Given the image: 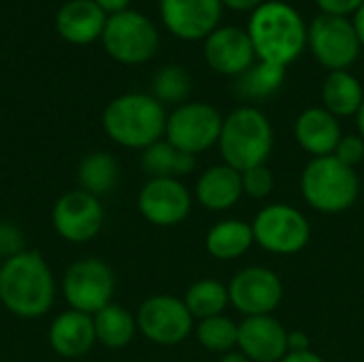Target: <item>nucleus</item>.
<instances>
[{"label": "nucleus", "instance_id": "nucleus-1", "mask_svg": "<svg viewBox=\"0 0 364 362\" xmlns=\"http://www.w3.org/2000/svg\"><path fill=\"white\" fill-rule=\"evenodd\" d=\"M55 299L53 273L38 252H19L0 265V303L17 318L45 316Z\"/></svg>", "mask_w": 364, "mask_h": 362}, {"label": "nucleus", "instance_id": "nucleus-2", "mask_svg": "<svg viewBox=\"0 0 364 362\" xmlns=\"http://www.w3.org/2000/svg\"><path fill=\"white\" fill-rule=\"evenodd\" d=\"M247 34L262 62L288 66L307 45V26L294 6L269 0L252 11Z\"/></svg>", "mask_w": 364, "mask_h": 362}, {"label": "nucleus", "instance_id": "nucleus-3", "mask_svg": "<svg viewBox=\"0 0 364 362\" xmlns=\"http://www.w3.org/2000/svg\"><path fill=\"white\" fill-rule=\"evenodd\" d=\"M102 128L109 139L122 147L147 149L162 141L166 132V113L162 102L149 94H122L107 105Z\"/></svg>", "mask_w": 364, "mask_h": 362}, {"label": "nucleus", "instance_id": "nucleus-4", "mask_svg": "<svg viewBox=\"0 0 364 362\" xmlns=\"http://www.w3.org/2000/svg\"><path fill=\"white\" fill-rule=\"evenodd\" d=\"M218 147L224 164L239 173L267 164L273 151V126L260 109L239 107L224 117Z\"/></svg>", "mask_w": 364, "mask_h": 362}, {"label": "nucleus", "instance_id": "nucleus-5", "mask_svg": "<svg viewBox=\"0 0 364 362\" xmlns=\"http://www.w3.org/2000/svg\"><path fill=\"white\" fill-rule=\"evenodd\" d=\"M301 192L316 211L337 215L352 209L358 201L360 179L356 169L335 156L311 158L301 173Z\"/></svg>", "mask_w": 364, "mask_h": 362}, {"label": "nucleus", "instance_id": "nucleus-6", "mask_svg": "<svg viewBox=\"0 0 364 362\" xmlns=\"http://www.w3.org/2000/svg\"><path fill=\"white\" fill-rule=\"evenodd\" d=\"M254 243L277 256H292L307 247L311 239L309 220L292 205L273 203L262 207L254 222Z\"/></svg>", "mask_w": 364, "mask_h": 362}, {"label": "nucleus", "instance_id": "nucleus-7", "mask_svg": "<svg viewBox=\"0 0 364 362\" xmlns=\"http://www.w3.org/2000/svg\"><path fill=\"white\" fill-rule=\"evenodd\" d=\"M102 43L113 60L122 64H143L158 51L160 36L145 15L126 9L107 19Z\"/></svg>", "mask_w": 364, "mask_h": 362}, {"label": "nucleus", "instance_id": "nucleus-8", "mask_svg": "<svg viewBox=\"0 0 364 362\" xmlns=\"http://www.w3.org/2000/svg\"><path fill=\"white\" fill-rule=\"evenodd\" d=\"M62 292L70 309L94 316L111 305L115 292V275L105 260L81 258L66 269Z\"/></svg>", "mask_w": 364, "mask_h": 362}, {"label": "nucleus", "instance_id": "nucleus-9", "mask_svg": "<svg viewBox=\"0 0 364 362\" xmlns=\"http://www.w3.org/2000/svg\"><path fill=\"white\" fill-rule=\"evenodd\" d=\"M222 124L224 117L215 107L207 102H186L166 117L164 137L173 147L196 156L218 145Z\"/></svg>", "mask_w": 364, "mask_h": 362}, {"label": "nucleus", "instance_id": "nucleus-10", "mask_svg": "<svg viewBox=\"0 0 364 362\" xmlns=\"http://www.w3.org/2000/svg\"><path fill=\"white\" fill-rule=\"evenodd\" d=\"M136 329L156 346H179L194 331V318L183 299L173 294H156L143 301L136 312Z\"/></svg>", "mask_w": 364, "mask_h": 362}, {"label": "nucleus", "instance_id": "nucleus-11", "mask_svg": "<svg viewBox=\"0 0 364 362\" xmlns=\"http://www.w3.org/2000/svg\"><path fill=\"white\" fill-rule=\"evenodd\" d=\"M307 43L316 60L333 70H348L360 53V41L348 17L320 15L307 28Z\"/></svg>", "mask_w": 364, "mask_h": 362}, {"label": "nucleus", "instance_id": "nucleus-12", "mask_svg": "<svg viewBox=\"0 0 364 362\" xmlns=\"http://www.w3.org/2000/svg\"><path fill=\"white\" fill-rule=\"evenodd\" d=\"M228 297L230 305L245 318L273 316L284 299V284L273 269L247 267L230 280Z\"/></svg>", "mask_w": 364, "mask_h": 362}, {"label": "nucleus", "instance_id": "nucleus-13", "mask_svg": "<svg viewBox=\"0 0 364 362\" xmlns=\"http://www.w3.org/2000/svg\"><path fill=\"white\" fill-rule=\"evenodd\" d=\"M51 222L64 241L87 243L100 233L105 209L98 196L83 190H70L55 201L51 209Z\"/></svg>", "mask_w": 364, "mask_h": 362}, {"label": "nucleus", "instance_id": "nucleus-14", "mask_svg": "<svg viewBox=\"0 0 364 362\" xmlns=\"http://www.w3.org/2000/svg\"><path fill=\"white\" fill-rule=\"evenodd\" d=\"M141 215L160 228H171L181 224L192 211L190 190L175 177H154L149 179L136 198Z\"/></svg>", "mask_w": 364, "mask_h": 362}, {"label": "nucleus", "instance_id": "nucleus-15", "mask_svg": "<svg viewBox=\"0 0 364 362\" xmlns=\"http://www.w3.org/2000/svg\"><path fill=\"white\" fill-rule=\"evenodd\" d=\"M220 0H160L166 28L186 41L207 38L222 17Z\"/></svg>", "mask_w": 364, "mask_h": 362}, {"label": "nucleus", "instance_id": "nucleus-16", "mask_svg": "<svg viewBox=\"0 0 364 362\" xmlns=\"http://www.w3.org/2000/svg\"><path fill=\"white\" fill-rule=\"evenodd\" d=\"M256 51L247 30L237 26L215 28L205 38V60L220 75H243L254 64Z\"/></svg>", "mask_w": 364, "mask_h": 362}, {"label": "nucleus", "instance_id": "nucleus-17", "mask_svg": "<svg viewBox=\"0 0 364 362\" xmlns=\"http://www.w3.org/2000/svg\"><path fill=\"white\" fill-rule=\"evenodd\" d=\"M237 350L250 362H282L288 354V329L273 316H252L239 324Z\"/></svg>", "mask_w": 364, "mask_h": 362}, {"label": "nucleus", "instance_id": "nucleus-18", "mask_svg": "<svg viewBox=\"0 0 364 362\" xmlns=\"http://www.w3.org/2000/svg\"><path fill=\"white\" fill-rule=\"evenodd\" d=\"M47 339L58 356L79 358L87 354L96 344L94 318L75 309H66L51 322Z\"/></svg>", "mask_w": 364, "mask_h": 362}, {"label": "nucleus", "instance_id": "nucleus-19", "mask_svg": "<svg viewBox=\"0 0 364 362\" xmlns=\"http://www.w3.org/2000/svg\"><path fill=\"white\" fill-rule=\"evenodd\" d=\"M294 137L299 145L314 158L333 156L341 141L339 119L324 107L305 109L294 122Z\"/></svg>", "mask_w": 364, "mask_h": 362}, {"label": "nucleus", "instance_id": "nucleus-20", "mask_svg": "<svg viewBox=\"0 0 364 362\" xmlns=\"http://www.w3.org/2000/svg\"><path fill=\"white\" fill-rule=\"evenodd\" d=\"M196 201L207 211H228L243 196L241 173L228 164L209 166L196 181Z\"/></svg>", "mask_w": 364, "mask_h": 362}, {"label": "nucleus", "instance_id": "nucleus-21", "mask_svg": "<svg viewBox=\"0 0 364 362\" xmlns=\"http://www.w3.org/2000/svg\"><path fill=\"white\" fill-rule=\"evenodd\" d=\"M107 17L94 0H70L58 11V32L75 45H87L102 36Z\"/></svg>", "mask_w": 364, "mask_h": 362}, {"label": "nucleus", "instance_id": "nucleus-22", "mask_svg": "<svg viewBox=\"0 0 364 362\" xmlns=\"http://www.w3.org/2000/svg\"><path fill=\"white\" fill-rule=\"evenodd\" d=\"M254 245L252 222L237 218L222 220L213 224L205 237V250L215 260H237L247 254Z\"/></svg>", "mask_w": 364, "mask_h": 362}, {"label": "nucleus", "instance_id": "nucleus-23", "mask_svg": "<svg viewBox=\"0 0 364 362\" xmlns=\"http://www.w3.org/2000/svg\"><path fill=\"white\" fill-rule=\"evenodd\" d=\"M364 100L360 81L348 70H333L322 85V102L328 113L339 117L356 115Z\"/></svg>", "mask_w": 364, "mask_h": 362}, {"label": "nucleus", "instance_id": "nucleus-24", "mask_svg": "<svg viewBox=\"0 0 364 362\" xmlns=\"http://www.w3.org/2000/svg\"><path fill=\"white\" fill-rule=\"evenodd\" d=\"M143 171L149 175V179L154 177H186L196 169V156L186 154L177 147H173L166 139L158 141L154 145H149L147 149H143V158H141Z\"/></svg>", "mask_w": 364, "mask_h": 362}, {"label": "nucleus", "instance_id": "nucleus-25", "mask_svg": "<svg viewBox=\"0 0 364 362\" xmlns=\"http://www.w3.org/2000/svg\"><path fill=\"white\" fill-rule=\"evenodd\" d=\"M94 318V331H96V341H100L105 348L111 350H122L126 348L132 339L136 329V318L122 305H107Z\"/></svg>", "mask_w": 364, "mask_h": 362}, {"label": "nucleus", "instance_id": "nucleus-26", "mask_svg": "<svg viewBox=\"0 0 364 362\" xmlns=\"http://www.w3.org/2000/svg\"><path fill=\"white\" fill-rule=\"evenodd\" d=\"M119 177V166L117 160L107 154V151H92L87 154L77 169V181L79 190L94 194V196H105L109 194Z\"/></svg>", "mask_w": 364, "mask_h": 362}, {"label": "nucleus", "instance_id": "nucleus-27", "mask_svg": "<svg viewBox=\"0 0 364 362\" xmlns=\"http://www.w3.org/2000/svg\"><path fill=\"white\" fill-rule=\"evenodd\" d=\"M183 303L192 314V318L198 322L213 316H222L230 305L228 286H224L218 280H198L188 288Z\"/></svg>", "mask_w": 364, "mask_h": 362}, {"label": "nucleus", "instance_id": "nucleus-28", "mask_svg": "<svg viewBox=\"0 0 364 362\" xmlns=\"http://www.w3.org/2000/svg\"><path fill=\"white\" fill-rule=\"evenodd\" d=\"M286 68L269 62L252 64L243 75L237 77V92L241 98L247 100H267L271 98L284 83Z\"/></svg>", "mask_w": 364, "mask_h": 362}, {"label": "nucleus", "instance_id": "nucleus-29", "mask_svg": "<svg viewBox=\"0 0 364 362\" xmlns=\"http://www.w3.org/2000/svg\"><path fill=\"white\" fill-rule=\"evenodd\" d=\"M196 339L198 344L213 354H226L237 350L239 339V324L232 322L228 316H213L207 320H200L196 324Z\"/></svg>", "mask_w": 364, "mask_h": 362}, {"label": "nucleus", "instance_id": "nucleus-30", "mask_svg": "<svg viewBox=\"0 0 364 362\" xmlns=\"http://www.w3.org/2000/svg\"><path fill=\"white\" fill-rule=\"evenodd\" d=\"M192 90V79L186 68L181 66H164L154 77V98L158 102H183Z\"/></svg>", "mask_w": 364, "mask_h": 362}, {"label": "nucleus", "instance_id": "nucleus-31", "mask_svg": "<svg viewBox=\"0 0 364 362\" xmlns=\"http://www.w3.org/2000/svg\"><path fill=\"white\" fill-rule=\"evenodd\" d=\"M241 179H243V194H247L250 198H256V201L267 198L275 188V175L267 164L243 171Z\"/></svg>", "mask_w": 364, "mask_h": 362}, {"label": "nucleus", "instance_id": "nucleus-32", "mask_svg": "<svg viewBox=\"0 0 364 362\" xmlns=\"http://www.w3.org/2000/svg\"><path fill=\"white\" fill-rule=\"evenodd\" d=\"M333 156L339 158L343 164L356 169L364 160V139L360 134H343Z\"/></svg>", "mask_w": 364, "mask_h": 362}, {"label": "nucleus", "instance_id": "nucleus-33", "mask_svg": "<svg viewBox=\"0 0 364 362\" xmlns=\"http://www.w3.org/2000/svg\"><path fill=\"white\" fill-rule=\"evenodd\" d=\"M19 252H23V233L13 222L0 220V258H2V262L6 258L17 256Z\"/></svg>", "mask_w": 364, "mask_h": 362}, {"label": "nucleus", "instance_id": "nucleus-34", "mask_svg": "<svg viewBox=\"0 0 364 362\" xmlns=\"http://www.w3.org/2000/svg\"><path fill=\"white\" fill-rule=\"evenodd\" d=\"M316 2L322 9V15H333V17H350L364 4V0H316Z\"/></svg>", "mask_w": 364, "mask_h": 362}, {"label": "nucleus", "instance_id": "nucleus-35", "mask_svg": "<svg viewBox=\"0 0 364 362\" xmlns=\"http://www.w3.org/2000/svg\"><path fill=\"white\" fill-rule=\"evenodd\" d=\"M311 350V339L305 331H288V352Z\"/></svg>", "mask_w": 364, "mask_h": 362}, {"label": "nucleus", "instance_id": "nucleus-36", "mask_svg": "<svg viewBox=\"0 0 364 362\" xmlns=\"http://www.w3.org/2000/svg\"><path fill=\"white\" fill-rule=\"evenodd\" d=\"M282 362H326L320 354H316L314 350L307 352H288Z\"/></svg>", "mask_w": 364, "mask_h": 362}, {"label": "nucleus", "instance_id": "nucleus-37", "mask_svg": "<svg viewBox=\"0 0 364 362\" xmlns=\"http://www.w3.org/2000/svg\"><path fill=\"white\" fill-rule=\"evenodd\" d=\"M222 4H226L232 11H254L258 9L264 0H220Z\"/></svg>", "mask_w": 364, "mask_h": 362}, {"label": "nucleus", "instance_id": "nucleus-38", "mask_svg": "<svg viewBox=\"0 0 364 362\" xmlns=\"http://www.w3.org/2000/svg\"><path fill=\"white\" fill-rule=\"evenodd\" d=\"M105 13H111V15H115V13H122V11H126V6H128V2L130 0H94Z\"/></svg>", "mask_w": 364, "mask_h": 362}, {"label": "nucleus", "instance_id": "nucleus-39", "mask_svg": "<svg viewBox=\"0 0 364 362\" xmlns=\"http://www.w3.org/2000/svg\"><path fill=\"white\" fill-rule=\"evenodd\" d=\"M354 30H356V34H358V41H360V45L364 47V4L354 13Z\"/></svg>", "mask_w": 364, "mask_h": 362}, {"label": "nucleus", "instance_id": "nucleus-40", "mask_svg": "<svg viewBox=\"0 0 364 362\" xmlns=\"http://www.w3.org/2000/svg\"><path fill=\"white\" fill-rule=\"evenodd\" d=\"M220 362H250V361H247V356H245V354H241L239 350H232V352L222 354Z\"/></svg>", "mask_w": 364, "mask_h": 362}, {"label": "nucleus", "instance_id": "nucleus-41", "mask_svg": "<svg viewBox=\"0 0 364 362\" xmlns=\"http://www.w3.org/2000/svg\"><path fill=\"white\" fill-rule=\"evenodd\" d=\"M356 126H358V134L364 139V100L360 109H358V113H356Z\"/></svg>", "mask_w": 364, "mask_h": 362}]
</instances>
